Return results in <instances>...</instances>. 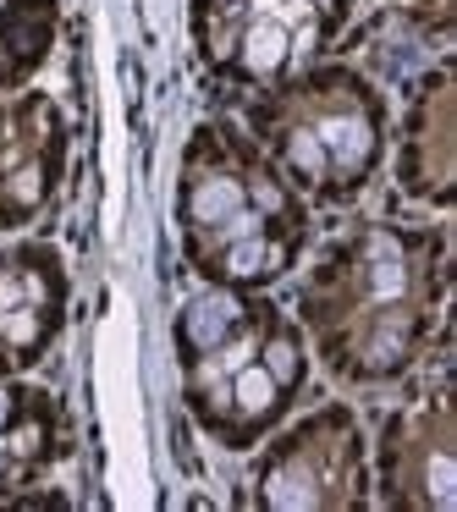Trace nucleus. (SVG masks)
Instances as JSON below:
<instances>
[{"instance_id":"obj_1","label":"nucleus","mask_w":457,"mask_h":512,"mask_svg":"<svg viewBox=\"0 0 457 512\" xmlns=\"http://www.w3.org/2000/svg\"><path fill=\"white\" fill-rule=\"evenodd\" d=\"M232 325H237V303L226 298V292H204V298H193V309H188V336H193L199 347H221Z\"/></svg>"},{"instance_id":"obj_2","label":"nucleus","mask_w":457,"mask_h":512,"mask_svg":"<svg viewBox=\"0 0 457 512\" xmlns=\"http://www.w3.org/2000/svg\"><path fill=\"white\" fill-rule=\"evenodd\" d=\"M287 50H292V34H287V23H276V17H259V23L243 34V61L254 72H276L281 61H287Z\"/></svg>"},{"instance_id":"obj_3","label":"nucleus","mask_w":457,"mask_h":512,"mask_svg":"<svg viewBox=\"0 0 457 512\" xmlns=\"http://www.w3.org/2000/svg\"><path fill=\"white\" fill-rule=\"evenodd\" d=\"M314 138L325 144V160H342V166H358L369 155V127L358 116H331L314 127Z\"/></svg>"},{"instance_id":"obj_4","label":"nucleus","mask_w":457,"mask_h":512,"mask_svg":"<svg viewBox=\"0 0 457 512\" xmlns=\"http://www.w3.org/2000/svg\"><path fill=\"white\" fill-rule=\"evenodd\" d=\"M265 501H270V507L303 512V507H320V490H314L309 468H276V474L265 479Z\"/></svg>"},{"instance_id":"obj_5","label":"nucleus","mask_w":457,"mask_h":512,"mask_svg":"<svg viewBox=\"0 0 457 512\" xmlns=\"http://www.w3.org/2000/svg\"><path fill=\"white\" fill-rule=\"evenodd\" d=\"M232 210H243V188H237L232 177H210V182H199V188H193V221L221 226Z\"/></svg>"},{"instance_id":"obj_6","label":"nucleus","mask_w":457,"mask_h":512,"mask_svg":"<svg viewBox=\"0 0 457 512\" xmlns=\"http://www.w3.org/2000/svg\"><path fill=\"white\" fill-rule=\"evenodd\" d=\"M232 397H237L243 413H265L270 402H276V380H270V369L265 364H243L232 375Z\"/></svg>"},{"instance_id":"obj_7","label":"nucleus","mask_w":457,"mask_h":512,"mask_svg":"<svg viewBox=\"0 0 457 512\" xmlns=\"http://www.w3.org/2000/svg\"><path fill=\"white\" fill-rule=\"evenodd\" d=\"M375 270H369V292L375 298H397L402 292V281H408V270H402V254H397V243L391 237H375Z\"/></svg>"},{"instance_id":"obj_8","label":"nucleus","mask_w":457,"mask_h":512,"mask_svg":"<svg viewBox=\"0 0 457 512\" xmlns=\"http://www.w3.org/2000/svg\"><path fill=\"white\" fill-rule=\"evenodd\" d=\"M265 265H270V248H265V237H237V243L226 248V270H232L237 281L259 276Z\"/></svg>"},{"instance_id":"obj_9","label":"nucleus","mask_w":457,"mask_h":512,"mask_svg":"<svg viewBox=\"0 0 457 512\" xmlns=\"http://www.w3.org/2000/svg\"><path fill=\"white\" fill-rule=\"evenodd\" d=\"M430 501H435V507H452V501H457V468H452V457H446V452L430 457Z\"/></svg>"},{"instance_id":"obj_10","label":"nucleus","mask_w":457,"mask_h":512,"mask_svg":"<svg viewBox=\"0 0 457 512\" xmlns=\"http://www.w3.org/2000/svg\"><path fill=\"white\" fill-rule=\"evenodd\" d=\"M287 155H292V166L309 171V177H320V171H325V144H320L314 133H292Z\"/></svg>"},{"instance_id":"obj_11","label":"nucleus","mask_w":457,"mask_h":512,"mask_svg":"<svg viewBox=\"0 0 457 512\" xmlns=\"http://www.w3.org/2000/svg\"><path fill=\"white\" fill-rule=\"evenodd\" d=\"M402 353V325H386V331H375V342H369V364L375 369H391Z\"/></svg>"},{"instance_id":"obj_12","label":"nucleus","mask_w":457,"mask_h":512,"mask_svg":"<svg viewBox=\"0 0 457 512\" xmlns=\"http://www.w3.org/2000/svg\"><path fill=\"white\" fill-rule=\"evenodd\" d=\"M265 369H270V380H276V386L298 375V353H292V342H270L265 347Z\"/></svg>"},{"instance_id":"obj_13","label":"nucleus","mask_w":457,"mask_h":512,"mask_svg":"<svg viewBox=\"0 0 457 512\" xmlns=\"http://www.w3.org/2000/svg\"><path fill=\"white\" fill-rule=\"evenodd\" d=\"M221 232L232 237V243H237V237H259V215H254V210H232V215L221 221Z\"/></svg>"},{"instance_id":"obj_14","label":"nucleus","mask_w":457,"mask_h":512,"mask_svg":"<svg viewBox=\"0 0 457 512\" xmlns=\"http://www.w3.org/2000/svg\"><path fill=\"white\" fill-rule=\"evenodd\" d=\"M254 353H259L254 342H232V347H226V353H221V364H215V369H226V375H237V369H243V364H254Z\"/></svg>"},{"instance_id":"obj_15","label":"nucleus","mask_w":457,"mask_h":512,"mask_svg":"<svg viewBox=\"0 0 457 512\" xmlns=\"http://www.w3.org/2000/svg\"><path fill=\"white\" fill-rule=\"evenodd\" d=\"M12 193H17V199H23V204H28V199H39V171H34V166H28V171H23V177H17V182H12Z\"/></svg>"},{"instance_id":"obj_16","label":"nucleus","mask_w":457,"mask_h":512,"mask_svg":"<svg viewBox=\"0 0 457 512\" xmlns=\"http://www.w3.org/2000/svg\"><path fill=\"white\" fill-rule=\"evenodd\" d=\"M6 336H12V342H28V336H34V320H28V314H12V320H6Z\"/></svg>"},{"instance_id":"obj_17","label":"nucleus","mask_w":457,"mask_h":512,"mask_svg":"<svg viewBox=\"0 0 457 512\" xmlns=\"http://www.w3.org/2000/svg\"><path fill=\"white\" fill-rule=\"evenodd\" d=\"M6 413H12V402H6V391H0V430H6Z\"/></svg>"},{"instance_id":"obj_18","label":"nucleus","mask_w":457,"mask_h":512,"mask_svg":"<svg viewBox=\"0 0 457 512\" xmlns=\"http://www.w3.org/2000/svg\"><path fill=\"white\" fill-rule=\"evenodd\" d=\"M226 6H243V0H226Z\"/></svg>"}]
</instances>
